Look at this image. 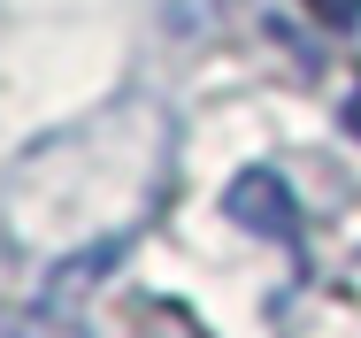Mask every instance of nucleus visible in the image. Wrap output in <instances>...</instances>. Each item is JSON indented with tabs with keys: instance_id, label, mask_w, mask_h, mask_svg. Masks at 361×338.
<instances>
[{
	"instance_id": "obj_1",
	"label": "nucleus",
	"mask_w": 361,
	"mask_h": 338,
	"mask_svg": "<svg viewBox=\"0 0 361 338\" xmlns=\"http://www.w3.org/2000/svg\"><path fill=\"white\" fill-rule=\"evenodd\" d=\"M161 185H169V116L123 92L92 123H70L16 154V169L0 177V246L47 262L39 300L70 308L77 284L123 262Z\"/></svg>"
},
{
	"instance_id": "obj_2",
	"label": "nucleus",
	"mask_w": 361,
	"mask_h": 338,
	"mask_svg": "<svg viewBox=\"0 0 361 338\" xmlns=\"http://www.w3.org/2000/svg\"><path fill=\"white\" fill-rule=\"evenodd\" d=\"M223 215H231L238 231H254V239H277L292 262H300V200H292V185L269 169V162L231 177V193H223Z\"/></svg>"
},
{
	"instance_id": "obj_3",
	"label": "nucleus",
	"mask_w": 361,
	"mask_h": 338,
	"mask_svg": "<svg viewBox=\"0 0 361 338\" xmlns=\"http://www.w3.org/2000/svg\"><path fill=\"white\" fill-rule=\"evenodd\" d=\"M0 338H92L62 300H39V308H0Z\"/></svg>"
},
{
	"instance_id": "obj_4",
	"label": "nucleus",
	"mask_w": 361,
	"mask_h": 338,
	"mask_svg": "<svg viewBox=\"0 0 361 338\" xmlns=\"http://www.w3.org/2000/svg\"><path fill=\"white\" fill-rule=\"evenodd\" d=\"M307 8H315L323 23H338V31H354V23H361V0H307Z\"/></svg>"
},
{
	"instance_id": "obj_5",
	"label": "nucleus",
	"mask_w": 361,
	"mask_h": 338,
	"mask_svg": "<svg viewBox=\"0 0 361 338\" xmlns=\"http://www.w3.org/2000/svg\"><path fill=\"white\" fill-rule=\"evenodd\" d=\"M338 116H346V131L361 138V85H354V100H346V108H338Z\"/></svg>"
}]
</instances>
